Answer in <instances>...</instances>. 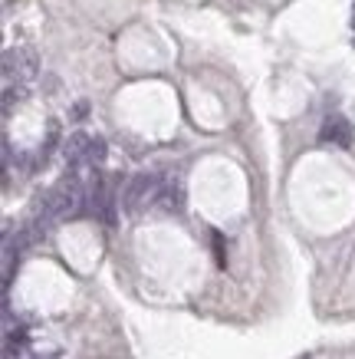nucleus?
Returning a JSON list of instances; mask_svg holds the SVG:
<instances>
[{
  "instance_id": "obj_1",
  "label": "nucleus",
  "mask_w": 355,
  "mask_h": 359,
  "mask_svg": "<svg viewBox=\"0 0 355 359\" xmlns=\"http://www.w3.org/2000/svg\"><path fill=\"white\" fill-rule=\"evenodd\" d=\"M158 191H162V178L155 172H139L129 178V185L122 191V208L129 215H141L148 205L158 201Z\"/></svg>"
},
{
  "instance_id": "obj_2",
  "label": "nucleus",
  "mask_w": 355,
  "mask_h": 359,
  "mask_svg": "<svg viewBox=\"0 0 355 359\" xmlns=\"http://www.w3.org/2000/svg\"><path fill=\"white\" fill-rule=\"evenodd\" d=\"M40 69V60L30 46H17L4 53V86H27Z\"/></svg>"
},
{
  "instance_id": "obj_3",
  "label": "nucleus",
  "mask_w": 355,
  "mask_h": 359,
  "mask_svg": "<svg viewBox=\"0 0 355 359\" xmlns=\"http://www.w3.org/2000/svg\"><path fill=\"white\" fill-rule=\"evenodd\" d=\"M155 208H162V211H168V215H174V211H181L184 208V185H181V178H178V175L162 178V191H158Z\"/></svg>"
},
{
  "instance_id": "obj_4",
  "label": "nucleus",
  "mask_w": 355,
  "mask_h": 359,
  "mask_svg": "<svg viewBox=\"0 0 355 359\" xmlns=\"http://www.w3.org/2000/svg\"><path fill=\"white\" fill-rule=\"evenodd\" d=\"M319 139L329 145H339V149H349L352 145V126L342 119V116H329V119L323 122V129H319Z\"/></svg>"
},
{
  "instance_id": "obj_5",
  "label": "nucleus",
  "mask_w": 355,
  "mask_h": 359,
  "mask_svg": "<svg viewBox=\"0 0 355 359\" xmlns=\"http://www.w3.org/2000/svg\"><path fill=\"white\" fill-rule=\"evenodd\" d=\"M89 145H92V135H86V132H73V135L66 139L63 152H66V162H69V168L89 165Z\"/></svg>"
},
{
  "instance_id": "obj_6",
  "label": "nucleus",
  "mask_w": 355,
  "mask_h": 359,
  "mask_svg": "<svg viewBox=\"0 0 355 359\" xmlns=\"http://www.w3.org/2000/svg\"><path fill=\"white\" fill-rule=\"evenodd\" d=\"M102 158H106V142H102V139H92V145H89V165L96 168Z\"/></svg>"
}]
</instances>
